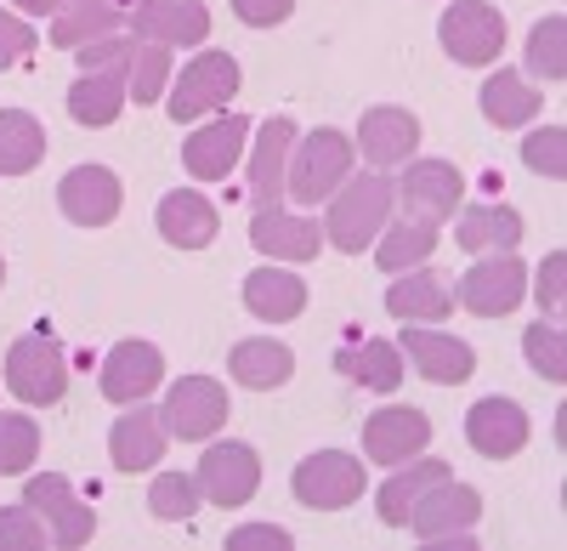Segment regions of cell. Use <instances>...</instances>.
I'll use <instances>...</instances> for the list:
<instances>
[{
	"label": "cell",
	"instance_id": "cell-1",
	"mask_svg": "<svg viewBox=\"0 0 567 551\" xmlns=\"http://www.w3.org/2000/svg\"><path fill=\"white\" fill-rule=\"evenodd\" d=\"M392 205H398V188L392 176L369 171V176H347L336 194H329V216H323V239L347 251V256H363V245L381 239V227L392 222Z\"/></svg>",
	"mask_w": 567,
	"mask_h": 551
},
{
	"label": "cell",
	"instance_id": "cell-2",
	"mask_svg": "<svg viewBox=\"0 0 567 551\" xmlns=\"http://www.w3.org/2000/svg\"><path fill=\"white\" fill-rule=\"evenodd\" d=\"M352 136L336 131V125H318L312 136H301V143L290 149V171H284V194H290L301 211L323 205L329 194L341 188V182L352 176Z\"/></svg>",
	"mask_w": 567,
	"mask_h": 551
},
{
	"label": "cell",
	"instance_id": "cell-3",
	"mask_svg": "<svg viewBox=\"0 0 567 551\" xmlns=\"http://www.w3.org/2000/svg\"><path fill=\"white\" fill-rule=\"evenodd\" d=\"M7 387L29 404V409H52L69 392V353L52 330H29L7 347Z\"/></svg>",
	"mask_w": 567,
	"mask_h": 551
},
{
	"label": "cell",
	"instance_id": "cell-4",
	"mask_svg": "<svg viewBox=\"0 0 567 551\" xmlns=\"http://www.w3.org/2000/svg\"><path fill=\"white\" fill-rule=\"evenodd\" d=\"M233 91H239V63H233V52H199L171 80L165 109H171L176 125H187V120H205L210 109H227Z\"/></svg>",
	"mask_w": 567,
	"mask_h": 551
},
{
	"label": "cell",
	"instance_id": "cell-5",
	"mask_svg": "<svg viewBox=\"0 0 567 551\" xmlns=\"http://www.w3.org/2000/svg\"><path fill=\"white\" fill-rule=\"evenodd\" d=\"M290 489L312 512H341V507H352V500L363 494V461L347 455V449H312L307 461L290 472Z\"/></svg>",
	"mask_w": 567,
	"mask_h": 551
},
{
	"label": "cell",
	"instance_id": "cell-6",
	"mask_svg": "<svg viewBox=\"0 0 567 551\" xmlns=\"http://www.w3.org/2000/svg\"><path fill=\"white\" fill-rule=\"evenodd\" d=\"M437 40H443V52L465 69H483L505 52V18L499 7H488V0H454V7L443 12L437 23Z\"/></svg>",
	"mask_w": 567,
	"mask_h": 551
},
{
	"label": "cell",
	"instance_id": "cell-7",
	"mask_svg": "<svg viewBox=\"0 0 567 551\" xmlns=\"http://www.w3.org/2000/svg\"><path fill=\"white\" fill-rule=\"evenodd\" d=\"M227 416H233V409H227V387L210 381V376H182V381L165 392V404H159L165 432L182 438V443H205V438H216V427H221Z\"/></svg>",
	"mask_w": 567,
	"mask_h": 551
},
{
	"label": "cell",
	"instance_id": "cell-8",
	"mask_svg": "<svg viewBox=\"0 0 567 551\" xmlns=\"http://www.w3.org/2000/svg\"><path fill=\"white\" fill-rule=\"evenodd\" d=\"M460 307H471L477 318H499V313H516V302L528 296V267L516 262L511 251H488L483 262H471L460 273Z\"/></svg>",
	"mask_w": 567,
	"mask_h": 551
},
{
	"label": "cell",
	"instance_id": "cell-9",
	"mask_svg": "<svg viewBox=\"0 0 567 551\" xmlns=\"http://www.w3.org/2000/svg\"><path fill=\"white\" fill-rule=\"evenodd\" d=\"M199 494L210 500V507H250L256 489H261V455L250 443H210L205 461L194 472Z\"/></svg>",
	"mask_w": 567,
	"mask_h": 551
},
{
	"label": "cell",
	"instance_id": "cell-10",
	"mask_svg": "<svg viewBox=\"0 0 567 551\" xmlns=\"http://www.w3.org/2000/svg\"><path fill=\"white\" fill-rule=\"evenodd\" d=\"M477 518H483V494L471 483H454V472H449L409 507L403 529H414L420 540H460V534H471Z\"/></svg>",
	"mask_w": 567,
	"mask_h": 551
},
{
	"label": "cell",
	"instance_id": "cell-11",
	"mask_svg": "<svg viewBox=\"0 0 567 551\" xmlns=\"http://www.w3.org/2000/svg\"><path fill=\"white\" fill-rule=\"evenodd\" d=\"M392 188H398V205H403V216L443 227V222L460 211L465 182H460V171H454L449 160H409V171L392 182Z\"/></svg>",
	"mask_w": 567,
	"mask_h": 551
},
{
	"label": "cell",
	"instance_id": "cell-12",
	"mask_svg": "<svg viewBox=\"0 0 567 551\" xmlns=\"http://www.w3.org/2000/svg\"><path fill=\"white\" fill-rule=\"evenodd\" d=\"M23 500H29L45 523H52V545H63V551H74V545H85L91 534H97V512H91L85 500L74 494V483H69L63 472L29 478Z\"/></svg>",
	"mask_w": 567,
	"mask_h": 551
},
{
	"label": "cell",
	"instance_id": "cell-13",
	"mask_svg": "<svg viewBox=\"0 0 567 551\" xmlns=\"http://www.w3.org/2000/svg\"><path fill=\"white\" fill-rule=\"evenodd\" d=\"M125 18H131V34L148 45H205L210 40L205 0H136Z\"/></svg>",
	"mask_w": 567,
	"mask_h": 551
},
{
	"label": "cell",
	"instance_id": "cell-14",
	"mask_svg": "<svg viewBox=\"0 0 567 551\" xmlns=\"http://www.w3.org/2000/svg\"><path fill=\"white\" fill-rule=\"evenodd\" d=\"M425 443H432V421H425V409H414V404H386L363 421V455L381 467L414 461Z\"/></svg>",
	"mask_w": 567,
	"mask_h": 551
},
{
	"label": "cell",
	"instance_id": "cell-15",
	"mask_svg": "<svg viewBox=\"0 0 567 551\" xmlns=\"http://www.w3.org/2000/svg\"><path fill=\"white\" fill-rule=\"evenodd\" d=\"M58 205L74 227H109L125 205V188L109 165H74L63 182H58Z\"/></svg>",
	"mask_w": 567,
	"mask_h": 551
},
{
	"label": "cell",
	"instance_id": "cell-16",
	"mask_svg": "<svg viewBox=\"0 0 567 551\" xmlns=\"http://www.w3.org/2000/svg\"><path fill=\"white\" fill-rule=\"evenodd\" d=\"M465 443L483 455V461H511V455H523L528 443V409L511 404V398H483L471 404L465 416Z\"/></svg>",
	"mask_w": 567,
	"mask_h": 551
},
{
	"label": "cell",
	"instance_id": "cell-17",
	"mask_svg": "<svg viewBox=\"0 0 567 551\" xmlns=\"http://www.w3.org/2000/svg\"><path fill=\"white\" fill-rule=\"evenodd\" d=\"M245 136H250V120L245 114H221L210 125H199L194 136L182 143V165L194 182H221L245 154Z\"/></svg>",
	"mask_w": 567,
	"mask_h": 551
},
{
	"label": "cell",
	"instance_id": "cell-18",
	"mask_svg": "<svg viewBox=\"0 0 567 551\" xmlns=\"http://www.w3.org/2000/svg\"><path fill=\"white\" fill-rule=\"evenodd\" d=\"M165 381V353L154 341H120L103 358V398L109 404H142L154 387Z\"/></svg>",
	"mask_w": 567,
	"mask_h": 551
},
{
	"label": "cell",
	"instance_id": "cell-19",
	"mask_svg": "<svg viewBox=\"0 0 567 551\" xmlns=\"http://www.w3.org/2000/svg\"><path fill=\"white\" fill-rule=\"evenodd\" d=\"M403 353L409 364L425 376V381H437V387H460L471 381V370H477V353H471V341L460 336H443L432 325H403Z\"/></svg>",
	"mask_w": 567,
	"mask_h": 551
},
{
	"label": "cell",
	"instance_id": "cell-20",
	"mask_svg": "<svg viewBox=\"0 0 567 551\" xmlns=\"http://www.w3.org/2000/svg\"><path fill=\"white\" fill-rule=\"evenodd\" d=\"M352 149H363V160L374 171H392V165H409L414 149H420V120L409 109H369L358 120V136H352Z\"/></svg>",
	"mask_w": 567,
	"mask_h": 551
},
{
	"label": "cell",
	"instance_id": "cell-21",
	"mask_svg": "<svg viewBox=\"0 0 567 551\" xmlns=\"http://www.w3.org/2000/svg\"><path fill=\"white\" fill-rule=\"evenodd\" d=\"M250 245L272 262H312L323 251V227L312 216H290L284 205H261L250 222Z\"/></svg>",
	"mask_w": 567,
	"mask_h": 551
},
{
	"label": "cell",
	"instance_id": "cell-22",
	"mask_svg": "<svg viewBox=\"0 0 567 551\" xmlns=\"http://www.w3.org/2000/svg\"><path fill=\"white\" fill-rule=\"evenodd\" d=\"M165 421H159V409L148 404H131V416H120L109 427V455H114V467L120 472H148L154 461H165Z\"/></svg>",
	"mask_w": 567,
	"mask_h": 551
},
{
	"label": "cell",
	"instance_id": "cell-23",
	"mask_svg": "<svg viewBox=\"0 0 567 551\" xmlns=\"http://www.w3.org/2000/svg\"><path fill=\"white\" fill-rule=\"evenodd\" d=\"M290 149H296V120L290 114H272L261 125V143L250 160V205H278L284 200V171H290Z\"/></svg>",
	"mask_w": 567,
	"mask_h": 551
},
{
	"label": "cell",
	"instance_id": "cell-24",
	"mask_svg": "<svg viewBox=\"0 0 567 551\" xmlns=\"http://www.w3.org/2000/svg\"><path fill=\"white\" fill-rule=\"evenodd\" d=\"M154 222H159V234H165L176 251H205V245L221 234L216 205H210L205 194H194V188L165 194V200H159V211H154Z\"/></svg>",
	"mask_w": 567,
	"mask_h": 551
},
{
	"label": "cell",
	"instance_id": "cell-25",
	"mask_svg": "<svg viewBox=\"0 0 567 551\" xmlns=\"http://www.w3.org/2000/svg\"><path fill=\"white\" fill-rule=\"evenodd\" d=\"M386 313L403 318V325H443V318L454 313V290H449L443 273L409 267V279H398L386 290Z\"/></svg>",
	"mask_w": 567,
	"mask_h": 551
},
{
	"label": "cell",
	"instance_id": "cell-26",
	"mask_svg": "<svg viewBox=\"0 0 567 551\" xmlns=\"http://www.w3.org/2000/svg\"><path fill=\"white\" fill-rule=\"evenodd\" d=\"M245 307L261 325H290V318L307 313V279L290 267H256L245 279Z\"/></svg>",
	"mask_w": 567,
	"mask_h": 551
},
{
	"label": "cell",
	"instance_id": "cell-27",
	"mask_svg": "<svg viewBox=\"0 0 567 551\" xmlns=\"http://www.w3.org/2000/svg\"><path fill=\"white\" fill-rule=\"evenodd\" d=\"M227 376L239 387H250V392H272V387H284L296 376V353L284 341H272V336H250V341H239L227 353Z\"/></svg>",
	"mask_w": 567,
	"mask_h": 551
},
{
	"label": "cell",
	"instance_id": "cell-28",
	"mask_svg": "<svg viewBox=\"0 0 567 551\" xmlns=\"http://www.w3.org/2000/svg\"><path fill=\"white\" fill-rule=\"evenodd\" d=\"M131 103V91H125V69H91L69 85V114L74 125H114Z\"/></svg>",
	"mask_w": 567,
	"mask_h": 551
},
{
	"label": "cell",
	"instance_id": "cell-29",
	"mask_svg": "<svg viewBox=\"0 0 567 551\" xmlns=\"http://www.w3.org/2000/svg\"><path fill=\"white\" fill-rule=\"evenodd\" d=\"M454 239L465 245V251H477V256H488V251H516L523 245V216H516L511 205H465L460 211V222H454Z\"/></svg>",
	"mask_w": 567,
	"mask_h": 551
},
{
	"label": "cell",
	"instance_id": "cell-30",
	"mask_svg": "<svg viewBox=\"0 0 567 551\" xmlns=\"http://www.w3.org/2000/svg\"><path fill=\"white\" fill-rule=\"evenodd\" d=\"M437 478H449V461H432V455L420 449L414 461H409L403 472H392V478L381 483V494H374V512H381V523H386V529H403V523H409V507H414V500L432 489Z\"/></svg>",
	"mask_w": 567,
	"mask_h": 551
},
{
	"label": "cell",
	"instance_id": "cell-31",
	"mask_svg": "<svg viewBox=\"0 0 567 551\" xmlns=\"http://www.w3.org/2000/svg\"><path fill=\"white\" fill-rule=\"evenodd\" d=\"M539 91L516 74V69H499L488 85H483V120L488 125H499V131H511V125H528L534 114H539Z\"/></svg>",
	"mask_w": 567,
	"mask_h": 551
},
{
	"label": "cell",
	"instance_id": "cell-32",
	"mask_svg": "<svg viewBox=\"0 0 567 551\" xmlns=\"http://www.w3.org/2000/svg\"><path fill=\"white\" fill-rule=\"evenodd\" d=\"M432 251H437V227H432V222H414V216L386 222L381 239H374V262H381L386 273H409V267H420Z\"/></svg>",
	"mask_w": 567,
	"mask_h": 551
},
{
	"label": "cell",
	"instance_id": "cell-33",
	"mask_svg": "<svg viewBox=\"0 0 567 551\" xmlns=\"http://www.w3.org/2000/svg\"><path fill=\"white\" fill-rule=\"evenodd\" d=\"M45 160V125L23 109H0V176H23Z\"/></svg>",
	"mask_w": 567,
	"mask_h": 551
},
{
	"label": "cell",
	"instance_id": "cell-34",
	"mask_svg": "<svg viewBox=\"0 0 567 551\" xmlns=\"http://www.w3.org/2000/svg\"><path fill=\"white\" fill-rule=\"evenodd\" d=\"M120 29V0H69L52 23V40L58 45H91Z\"/></svg>",
	"mask_w": 567,
	"mask_h": 551
},
{
	"label": "cell",
	"instance_id": "cell-35",
	"mask_svg": "<svg viewBox=\"0 0 567 551\" xmlns=\"http://www.w3.org/2000/svg\"><path fill=\"white\" fill-rule=\"evenodd\" d=\"M347 370H352V381L369 387V392H398V387H403V353H398L392 341H363V353L347 358Z\"/></svg>",
	"mask_w": 567,
	"mask_h": 551
},
{
	"label": "cell",
	"instance_id": "cell-36",
	"mask_svg": "<svg viewBox=\"0 0 567 551\" xmlns=\"http://www.w3.org/2000/svg\"><path fill=\"white\" fill-rule=\"evenodd\" d=\"M165 80H171V45H148V40H136V52H131V69H125V91H131V103H154L165 98Z\"/></svg>",
	"mask_w": 567,
	"mask_h": 551
},
{
	"label": "cell",
	"instance_id": "cell-37",
	"mask_svg": "<svg viewBox=\"0 0 567 551\" xmlns=\"http://www.w3.org/2000/svg\"><path fill=\"white\" fill-rule=\"evenodd\" d=\"M34 455H40V421L18 416V409H0V478L29 472Z\"/></svg>",
	"mask_w": 567,
	"mask_h": 551
},
{
	"label": "cell",
	"instance_id": "cell-38",
	"mask_svg": "<svg viewBox=\"0 0 567 551\" xmlns=\"http://www.w3.org/2000/svg\"><path fill=\"white\" fill-rule=\"evenodd\" d=\"M528 74H539V80H561L567 74V18L561 12L534 23V34H528Z\"/></svg>",
	"mask_w": 567,
	"mask_h": 551
},
{
	"label": "cell",
	"instance_id": "cell-39",
	"mask_svg": "<svg viewBox=\"0 0 567 551\" xmlns=\"http://www.w3.org/2000/svg\"><path fill=\"white\" fill-rule=\"evenodd\" d=\"M148 507H154V518H165V523L194 518V512H199V483L187 478V472H159L154 489H148Z\"/></svg>",
	"mask_w": 567,
	"mask_h": 551
},
{
	"label": "cell",
	"instance_id": "cell-40",
	"mask_svg": "<svg viewBox=\"0 0 567 551\" xmlns=\"http://www.w3.org/2000/svg\"><path fill=\"white\" fill-rule=\"evenodd\" d=\"M523 353H528V364H534V376L539 381H561L567 376V341H561V325H528V336H523Z\"/></svg>",
	"mask_w": 567,
	"mask_h": 551
},
{
	"label": "cell",
	"instance_id": "cell-41",
	"mask_svg": "<svg viewBox=\"0 0 567 551\" xmlns=\"http://www.w3.org/2000/svg\"><path fill=\"white\" fill-rule=\"evenodd\" d=\"M523 160H528V171H539V176H567V131L561 125H545V131H528V143H523Z\"/></svg>",
	"mask_w": 567,
	"mask_h": 551
},
{
	"label": "cell",
	"instance_id": "cell-42",
	"mask_svg": "<svg viewBox=\"0 0 567 551\" xmlns=\"http://www.w3.org/2000/svg\"><path fill=\"white\" fill-rule=\"evenodd\" d=\"M45 545V518L29 507H7L0 512V551H40Z\"/></svg>",
	"mask_w": 567,
	"mask_h": 551
},
{
	"label": "cell",
	"instance_id": "cell-43",
	"mask_svg": "<svg viewBox=\"0 0 567 551\" xmlns=\"http://www.w3.org/2000/svg\"><path fill=\"white\" fill-rule=\"evenodd\" d=\"M131 52H136V34L131 40H114V34H103V40H91V45H80V74H91V69H131Z\"/></svg>",
	"mask_w": 567,
	"mask_h": 551
},
{
	"label": "cell",
	"instance_id": "cell-44",
	"mask_svg": "<svg viewBox=\"0 0 567 551\" xmlns=\"http://www.w3.org/2000/svg\"><path fill=\"white\" fill-rule=\"evenodd\" d=\"M29 52H34V29L0 7V69H18Z\"/></svg>",
	"mask_w": 567,
	"mask_h": 551
},
{
	"label": "cell",
	"instance_id": "cell-45",
	"mask_svg": "<svg viewBox=\"0 0 567 551\" xmlns=\"http://www.w3.org/2000/svg\"><path fill=\"white\" fill-rule=\"evenodd\" d=\"M296 12V0H233V18L250 23V29H272Z\"/></svg>",
	"mask_w": 567,
	"mask_h": 551
},
{
	"label": "cell",
	"instance_id": "cell-46",
	"mask_svg": "<svg viewBox=\"0 0 567 551\" xmlns=\"http://www.w3.org/2000/svg\"><path fill=\"white\" fill-rule=\"evenodd\" d=\"M561 273H567V256H561V251H550V256H545V267H539V279H534V296H539V307H545V313H561Z\"/></svg>",
	"mask_w": 567,
	"mask_h": 551
},
{
	"label": "cell",
	"instance_id": "cell-47",
	"mask_svg": "<svg viewBox=\"0 0 567 551\" xmlns=\"http://www.w3.org/2000/svg\"><path fill=\"white\" fill-rule=\"evenodd\" d=\"M227 545L233 551H239V545H278L284 551V545H290V529H278V523H245V529L227 534Z\"/></svg>",
	"mask_w": 567,
	"mask_h": 551
},
{
	"label": "cell",
	"instance_id": "cell-48",
	"mask_svg": "<svg viewBox=\"0 0 567 551\" xmlns=\"http://www.w3.org/2000/svg\"><path fill=\"white\" fill-rule=\"evenodd\" d=\"M12 7H23V12H34V18H45V12H63L69 0H12Z\"/></svg>",
	"mask_w": 567,
	"mask_h": 551
},
{
	"label": "cell",
	"instance_id": "cell-49",
	"mask_svg": "<svg viewBox=\"0 0 567 551\" xmlns=\"http://www.w3.org/2000/svg\"><path fill=\"white\" fill-rule=\"evenodd\" d=\"M0 285H7V262H0Z\"/></svg>",
	"mask_w": 567,
	"mask_h": 551
}]
</instances>
